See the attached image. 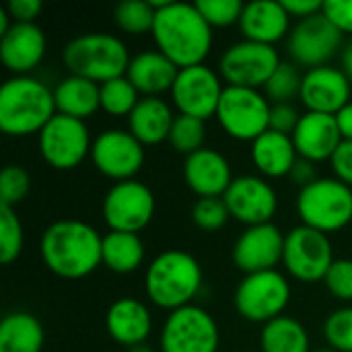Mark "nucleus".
Listing matches in <instances>:
<instances>
[{
    "label": "nucleus",
    "instance_id": "nucleus-1",
    "mask_svg": "<svg viewBox=\"0 0 352 352\" xmlns=\"http://www.w3.org/2000/svg\"><path fill=\"white\" fill-rule=\"evenodd\" d=\"M157 10L153 39L157 50L177 68L204 64L212 50V27L200 14L196 4L173 0H151Z\"/></svg>",
    "mask_w": 352,
    "mask_h": 352
},
{
    "label": "nucleus",
    "instance_id": "nucleus-2",
    "mask_svg": "<svg viewBox=\"0 0 352 352\" xmlns=\"http://www.w3.org/2000/svg\"><path fill=\"white\" fill-rule=\"evenodd\" d=\"M103 237L82 221L52 223L39 241V254L50 272L66 280L89 276L101 264Z\"/></svg>",
    "mask_w": 352,
    "mask_h": 352
},
{
    "label": "nucleus",
    "instance_id": "nucleus-3",
    "mask_svg": "<svg viewBox=\"0 0 352 352\" xmlns=\"http://www.w3.org/2000/svg\"><path fill=\"white\" fill-rule=\"evenodd\" d=\"M56 113L54 89L33 76H12L0 87V130L6 136L39 134Z\"/></svg>",
    "mask_w": 352,
    "mask_h": 352
},
{
    "label": "nucleus",
    "instance_id": "nucleus-4",
    "mask_svg": "<svg viewBox=\"0 0 352 352\" xmlns=\"http://www.w3.org/2000/svg\"><path fill=\"white\" fill-rule=\"evenodd\" d=\"M202 287V268L200 262L182 250L161 252L151 260L144 274L146 297L161 309L169 314L192 305L194 297Z\"/></svg>",
    "mask_w": 352,
    "mask_h": 352
},
{
    "label": "nucleus",
    "instance_id": "nucleus-5",
    "mask_svg": "<svg viewBox=\"0 0 352 352\" xmlns=\"http://www.w3.org/2000/svg\"><path fill=\"white\" fill-rule=\"evenodd\" d=\"M130 52L126 43L105 31H91L70 39L64 45L62 62L70 74L103 85L111 78L124 76L130 66Z\"/></svg>",
    "mask_w": 352,
    "mask_h": 352
},
{
    "label": "nucleus",
    "instance_id": "nucleus-6",
    "mask_svg": "<svg viewBox=\"0 0 352 352\" xmlns=\"http://www.w3.org/2000/svg\"><path fill=\"white\" fill-rule=\"evenodd\" d=\"M297 214L305 227L326 235L351 225L352 188L336 177H320L311 186L299 190Z\"/></svg>",
    "mask_w": 352,
    "mask_h": 352
},
{
    "label": "nucleus",
    "instance_id": "nucleus-7",
    "mask_svg": "<svg viewBox=\"0 0 352 352\" xmlns=\"http://www.w3.org/2000/svg\"><path fill=\"white\" fill-rule=\"evenodd\" d=\"M291 301V285L287 276L278 270H266L256 274H245L235 289V309L237 314L254 324H268L280 316Z\"/></svg>",
    "mask_w": 352,
    "mask_h": 352
},
{
    "label": "nucleus",
    "instance_id": "nucleus-8",
    "mask_svg": "<svg viewBox=\"0 0 352 352\" xmlns=\"http://www.w3.org/2000/svg\"><path fill=\"white\" fill-rule=\"evenodd\" d=\"M270 107L262 91L227 85L214 118L231 138L254 142L270 128Z\"/></svg>",
    "mask_w": 352,
    "mask_h": 352
},
{
    "label": "nucleus",
    "instance_id": "nucleus-9",
    "mask_svg": "<svg viewBox=\"0 0 352 352\" xmlns=\"http://www.w3.org/2000/svg\"><path fill=\"white\" fill-rule=\"evenodd\" d=\"M280 62V54L274 45L241 39L223 52L219 60V74L229 87L260 91Z\"/></svg>",
    "mask_w": 352,
    "mask_h": 352
},
{
    "label": "nucleus",
    "instance_id": "nucleus-10",
    "mask_svg": "<svg viewBox=\"0 0 352 352\" xmlns=\"http://www.w3.org/2000/svg\"><path fill=\"white\" fill-rule=\"evenodd\" d=\"M332 241L326 233L299 225L285 237L283 264L287 272L299 283H324L334 264Z\"/></svg>",
    "mask_w": 352,
    "mask_h": 352
},
{
    "label": "nucleus",
    "instance_id": "nucleus-11",
    "mask_svg": "<svg viewBox=\"0 0 352 352\" xmlns=\"http://www.w3.org/2000/svg\"><path fill=\"white\" fill-rule=\"evenodd\" d=\"M159 344L161 352H217L221 334L214 318L192 303L167 316Z\"/></svg>",
    "mask_w": 352,
    "mask_h": 352
},
{
    "label": "nucleus",
    "instance_id": "nucleus-12",
    "mask_svg": "<svg viewBox=\"0 0 352 352\" xmlns=\"http://www.w3.org/2000/svg\"><path fill=\"white\" fill-rule=\"evenodd\" d=\"M37 146L50 167L58 171H70L91 157L93 140L82 120L56 113L52 122L37 134Z\"/></svg>",
    "mask_w": 352,
    "mask_h": 352
},
{
    "label": "nucleus",
    "instance_id": "nucleus-13",
    "mask_svg": "<svg viewBox=\"0 0 352 352\" xmlns=\"http://www.w3.org/2000/svg\"><path fill=\"white\" fill-rule=\"evenodd\" d=\"M101 210L109 231L138 233L155 217V194L138 179L118 182L107 190Z\"/></svg>",
    "mask_w": 352,
    "mask_h": 352
},
{
    "label": "nucleus",
    "instance_id": "nucleus-14",
    "mask_svg": "<svg viewBox=\"0 0 352 352\" xmlns=\"http://www.w3.org/2000/svg\"><path fill=\"white\" fill-rule=\"evenodd\" d=\"M344 35L328 21L324 12L297 21L287 37V47L297 66L307 70L328 66V62L342 50Z\"/></svg>",
    "mask_w": 352,
    "mask_h": 352
},
{
    "label": "nucleus",
    "instance_id": "nucleus-15",
    "mask_svg": "<svg viewBox=\"0 0 352 352\" xmlns=\"http://www.w3.org/2000/svg\"><path fill=\"white\" fill-rule=\"evenodd\" d=\"M223 91L225 85L221 74L206 64H198L179 68L171 89V99L179 113L206 122L208 118L217 116Z\"/></svg>",
    "mask_w": 352,
    "mask_h": 352
},
{
    "label": "nucleus",
    "instance_id": "nucleus-16",
    "mask_svg": "<svg viewBox=\"0 0 352 352\" xmlns=\"http://www.w3.org/2000/svg\"><path fill=\"white\" fill-rule=\"evenodd\" d=\"M91 161L99 173L109 179L128 182L144 165V144H140L128 130H105L91 146Z\"/></svg>",
    "mask_w": 352,
    "mask_h": 352
},
{
    "label": "nucleus",
    "instance_id": "nucleus-17",
    "mask_svg": "<svg viewBox=\"0 0 352 352\" xmlns=\"http://www.w3.org/2000/svg\"><path fill=\"white\" fill-rule=\"evenodd\" d=\"M231 219L243 223L245 227L272 223L278 210L276 190L260 175H239L231 182L223 196Z\"/></svg>",
    "mask_w": 352,
    "mask_h": 352
},
{
    "label": "nucleus",
    "instance_id": "nucleus-18",
    "mask_svg": "<svg viewBox=\"0 0 352 352\" xmlns=\"http://www.w3.org/2000/svg\"><path fill=\"white\" fill-rule=\"evenodd\" d=\"M285 237L287 235L274 223L248 227L233 245V264L243 274L276 270L283 262Z\"/></svg>",
    "mask_w": 352,
    "mask_h": 352
},
{
    "label": "nucleus",
    "instance_id": "nucleus-19",
    "mask_svg": "<svg viewBox=\"0 0 352 352\" xmlns=\"http://www.w3.org/2000/svg\"><path fill=\"white\" fill-rule=\"evenodd\" d=\"M352 82L336 66H320L305 70L303 87H301V101L307 111L336 116L344 105L351 103Z\"/></svg>",
    "mask_w": 352,
    "mask_h": 352
},
{
    "label": "nucleus",
    "instance_id": "nucleus-20",
    "mask_svg": "<svg viewBox=\"0 0 352 352\" xmlns=\"http://www.w3.org/2000/svg\"><path fill=\"white\" fill-rule=\"evenodd\" d=\"M45 33L37 23H12L0 37V60L14 76H29L45 56Z\"/></svg>",
    "mask_w": 352,
    "mask_h": 352
},
{
    "label": "nucleus",
    "instance_id": "nucleus-21",
    "mask_svg": "<svg viewBox=\"0 0 352 352\" xmlns=\"http://www.w3.org/2000/svg\"><path fill=\"white\" fill-rule=\"evenodd\" d=\"M184 179L198 198H223L235 177L227 157L204 146L186 157Z\"/></svg>",
    "mask_w": 352,
    "mask_h": 352
},
{
    "label": "nucleus",
    "instance_id": "nucleus-22",
    "mask_svg": "<svg viewBox=\"0 0 352 352\" xmlns=\"http://www.w3.org/2000/svg\"><path fill=\"white\" fill-rule=\"evenodd\" d=\"M293 144L301 159L311 163L330 161L342 142V134L336 124V116L305 111L293 132Z\"/></svg>",
    "mask_w": 352,
    "mask_h": 352
},
{
    "label": "nucleus",
    "instance_id": "nucleus-23",
    "mask_svg": "<svg viewBox=\"0 0 352 352\" xmlns=\"http://www.w3.org/2000/svg\"><path fill=\"white\" fill-rule=\"evenodd\" d=\"M239 29L243 39L274 45L276 41L289 37L291 14L280 0H254L248 2L239 19Z\"/></svg>",
    "mask_w": 352,
    "mask_h": 352
},
{
    "label": "nucleus",
    "instance_id": "nucleus-24",
    "mask_svg": "<svg viewBox=\"0 0 352 352\" xmlns=\"http://www.w3.org/2000/svg\"><path fill=\"white\" fill-rule=\"evenodd\" d=\"M105 328L111 340L126 349H132L148 340L153 332V316L142 301L122 297L109 305L105 316Z\"/></svg>",
    "mask_w": 352,
    "mask_h": 352
},
{
    "label": "nucleus",
    "instance_id": "nucleus-25",
    "mask_svg": "<svg viewBox=\"0 0 352 352\" xmlns=\"http://www.w3.org/2000/svg\"><path fill=\"white\" fill-rule=\"evenodd\" d=\"M177 74L179 68L159 50L132 56L126 70L128 80L136 87L140 97H161L163 93H171Z\"/></svg>",
    "mask_w": 352,
    "mask_h": 352
},
{
    "label": "nucleus",
    "instance_id": "nucleus-26",
    "mask_svg": "<svg viewBox=\"0 0 352 352\" xmlns=\"http://www.w3.org/2000/svg\"><path fill=\"white\" fill-rule=\"evenodd\" d=\"M175 113L163 97H142L128 116V132L144 146L169 140Z\"/></svg>",
    "mask_w": 352,
    "mask_h": 352
},
{
    "label": "nucleus",
    "instance_id": "nucleus-27",
    "mask_svg": "<svg viewBox=\"0 0 352 352\" xmlns=\"http://www.w3.org/2000/svg\"><path fill=\"white\" fill-rule=\"evenodd\" d=\"M297 159L299 155L293 138L287 134L266 130L260 138L252 142V161L264 177H289Z\"/></svg>",
    "mask_w": 352,
    "mask_h": 352
},
{
    "label": "nucleus",
    "instance_id": "nucleus-28",
    "mask_svg": "<svg viewBox=\"0 0 352 352\" xmlns=\"http://www.w3.org/2000/svg\"><path fill=\"white\" fill-rule=\"evenodd\" d=\"M54 99L58 113L85 122L101 109V85L68 74L54 87Z\"/></svg>",
    "mask_w": 352,
    "mask_h": 352
},
{
    "label": "nucleus",
    "instance_id": "nucleus-29",
    "mask_svg": "<svg viewBox=\"0 0 352 352\" xmlns=\"http://www.w3.org/2000/svg\"><path fill=\"white\" fill-rule=\"evenodd\" d=\"M43 326L33 314L12 311L0 322V352H41Z\"/></svg>",
    "mask_w": 352,
    "mask_h": 352
},
{
    "label": "nucleus",
    "instance_id": "nucleus-30",
    "mask_svg": "<svg viewBox=\"0 0 352 352\" xmlns=\"http://www.w3.org/2000/svg\"><path fill=\"white\" fill-rule=\"evenodd\" d=\"M144 262V243L138 233L109 231L103 235L101 264L116 274H130Z\"/></svg>",
    "mask_w": 352,
    "mask_h": 352
},
{
    "label": "nucleus",
    "instance_id": "nucleus-31",
    "mask_svg": "<svg viewBox=\"0 0 352 352\" xmlns=\"http://www.w3.org/2000/svg\"><path fill=\"white\" fill-rule=\"evenodd\" d=\"M262 352H311V340L301 322L280 316L264 324L260 334Z\"/></svg>",
    "mask_w": 352,
    "mask_h": 352
},
{
    "label": "nucleus",
    "instance_id": "nucleus-32",
    "mask_svg": "<svg viewBox=\"0 0 352 352\" xmlns=\"http://www.w3.org/2000/svg\"><path fill=\"white\" fill-rule=\"evenodd\" d=\"M303 74L299 66L291 62H280L278 68L272 72L268 82L264 85V95L270 103H293V99L301 97Z\"/></svg>",
    "mask_w": 352,
    "mask_h": 352
},
{
    "label": "nucleus",
    "instance_id": "nucleus-33",
    "mask_svg": "<svg viewBox=\"0 0 352 352\" xmlns=\"http://www.w3.org/2000/svg\"><path fill=\"white\" fill-rule=\"evenodd\" d=\"M157 10L151 0H124L113 8V23L120 31L130 35L153 33Z\"/></svg>",
    "mask_w": 352,
    "mask_h": 352
},
{
    "label": "nucleus",
    "instance_id": "nucleus-34",
    "mask_svg": "<svg viewBox=\"0 0 352 352\" xmlns=\"http://www.w3.org/2000/svg\"><path fill=\"white\" fill-rule=\"evenodd\" d=\"M140 93L128 80V76H118L101 85V109L113 118L130 116L140 101Z\"/></svg>",
    "mask_w": 352,
    "mask_h": 352
},
{
    "label": "nucleus",
    "instance_id": "nucleus-35",
    "mask_svg": "<svg viewBox=\"0 0 352 352\" xmlns=\"http://www.w3.org/2000/svg\"><path fill=\"white\" fill-rule=\"evenodd\" d=\"M204 138H206V122L177 113L169 132V144L175 153L179 155H194L196 151L204 148Z\"/></svg>",
    "mask_w": 352,
    "mask_h": 352
},
{
    "label": "nucleus",
    "instance_id": "nucleus-36",
    "mask_svg": "<svg viewBox=\"0 0 352 352\" xmlns=\"http://www.w3.org/2000/svg\"><path fill=\"white\" fill-rule=\"evenodd\" d=\"M23 243L25 231L14 208L0 206V262L4 266L12 264L21 256Z\"/></svg>",
    "mask_w": 352,
    "mask_h": 352
},
{
    "label": "nucleus",
    "instance_id": "nucleus-37",
    "mask_svg": "<svg viewBox=\"0 0 352 352\" xmlns=\"http://www.w3.org/2000/svg\"><path fill=\"white\" fill-rule=\"evenodd\" d=\"M324 338L336 352H352V307L332 311L324 322Z\"/></svg>",
    "mask_w": 352,
    "mask_h": 352
},
{
    "label": "nucleus",
    "instance_id": "nucleus-38",
    "mask_svg": "<svg viewBox=\"0 0 352 352\" xmlns=\"http://www.w3.org/2000/svg\"><path fill=\"white\" fill-rule=\"evenodd\" d=\"M31 190V177L21 165H6L0 173V206L14 208Z\"/></svg>",
    "mask_w": 352,
    "mask_h": 352
},
{
    "label": "nucleus",
    "instance_id": "nucleus-39",
    "mask_svg": "<svg viewBox=\"0 0 352 352\" xmlns=\"http://www.w3.org/2000/svg\"><path fill=\"white\" fill-rule=\"evenodd\" d=\"M229 219L231 212L223 198H198L192 206V221L202 231H221Z\"/></svg>",
    "mask_w": 352,
    "mask_h": 352
},
{
    "label": "nucleus",
    "instance_id": "nucleus-40",
    "mask_svg": "<svg viewBox=\"0 0 352 352\" xmlns=\"http://www.w3.org/2000/svg\"><path fill=\"white\" fill-rule=\"evenodd\" d=\"M194 4L212 29L229 27L235 23L239 25V19L245 8L241 0H196Z\"/></svg>",
    "mask_w": 352,
    "mask_h": 352
},
{
    "label": "nucleus",
    "instance_id": "nucleus-41",
    "mask_svg": "<svg viewBox=\"0 0 352 352\" xmlns=\"http://www.w3.org/2000/svg\"><path fill=\"white\" fill-rule=\"evenodd\" d=\"M326 289L344 303L352 301V260L351 258H336L334 264L330 266L326 278H324Z\"/></svg>",
    "mask_w": 352,
    "mask_h": 352
},
{
    "label": "nucleus",
    "instance_id": "nucleus-42",
    "mask_svg": "<svg viewBox=\"0 0 352 352\" xmlns=\"http://www.w3.org/2000/svg\"><path fill=\"white\" fill-rule=\"evenodd\" d=\"M301 116L303 113H299V109L293 103H272V107H270V128L268 130L293 136V132L299 126Z\"/></svg>",
    "mask_w": 352,
    "mask_h": 352
},
{
    "label": "nucleus",
    "instance_id": "nucleus-43",
    "mask_svg": "<svg viewBox=\"0 0 352 352\" xmlns=\"http://www.w3.org/2000/svg\"><path fill=\"white\" fill-rule=\"evenodd\" d=\"M322 12L342 35L352 37V0H324Z\"/></svg>",
    "mask_w": 352,
    "mask_h": 352
},
{
    "label": "nucleus",
    "instance_id": "nucleus-44",
    "mask_svg": "<svg viewBox=\"0 0 352 352\" xmlns=\"http://www.w3.org/2000/svg\"><path fill=\"white\" fill-rule=\"evenodd\" d=\"M334 177L352 188V140H342L336 148L334 157L330 159Z\"/></svg>",
    "mask_w": 352,
    "mask_h": 352
},
{
    "label": "nucleus",
    "instance_id": "nucleus-45",
    "mask_svg": "<svg viewBox=\"0 0 352 352\" xmlns=\"http://www.w3.org/2000/svg\"><path fill=\"white\" fill-rule=\"evenodd\" d=\"M41 10V0H10L6 4V12L10 14L12 23H35Z\"/></svg>",
    "mask_w": 352,
    "mask_h": 352
},
{
    "label": "nucleus",
    "instance_id": "nucleus-46",
    "mask_svg": "<svg viewBox=\"0 0 352 352\" xmlns=\"http://www.w3.org/2000/svg\"><path fill=\"white\" fill-rule=\"evenodd\" d=\"M289 177H291V182H293L295 186H299L301 190L307 188V186H311L314 182L320 179V177H318V169H316V163H311V161H307V159H301V157H299L297 163L293 165Z\"/></svg>",
    "mask_w": 352,
    "mask_h": 352
},
{
    "label": "nucleus",
    "instance_id": "nucleus-47",
    "mask_svg": "<svg viewBox=\"0 0 352 352\" xmlns=\"http://www.w3.org/2000/svg\"><path fill=\"white\" fill-rule=\"evenodd\" d=\"M280 2L287 8V12L291 16H297L299 21L320 14L324 10V0H280Z\"/></svg>",
    "mask_w": 352,
    "mask_h": 352
},
{
    "label": "nucleus",
    "instance_id": "nucleus-48",
    "mask_svg": "<svg viewBox=\"0 0 352 352\" xmlns=\"http://www.w3.org/2000/svg\"><path fill=\"white\" fill-rule=\"evenodd\" d=\"M336 124L342 134V140H352V101L336 113Z\"/></svg>",
    "mask_w": 352,
    "mask_h": 352
},
{
    "label": "nucleus",
    "instance_id": "nucleus-49",
    "mask_svg": "<svg viewBox=\"0 0 352 352\" xmlns=\"http://www.w3.org/2000/svg\"><path fill=\"white\" fill-rule=\"evenodd\" d=\"M340 60H342V72L349 76V80L352 82V41H349V43H346V47L342 50Z\"/></svg>",
    "mask_w": 352,
    "mask_h": 352
},
{
    "label": "nucleus",
    "instance_id": "nucleus-50",
    "mask_svg": "<svg viewBox=\"0 0 352 352\" xmlns=\"http://www.w3.org/2000/svg\"><path fill=\"white\" fill-rule=\"evenodd\" d=\"M126 352H155L146 342H142V344H136V346H132V349H126Z\"/></svg>",
    "mask_w": 352,
    "mask_h": 352
},
{
    "label": "nucleus",
    "instance_id": "nucleus-51",
    "mask_svg": "<svg viewBox=\"0 0 352 352\" xmlns=\"http://www.w3.org/2000/svg\"><path fill=\"white\" fill-rule=\"evenodd\" d=\"M314 352H336L334 349H330V346H326V349H318V351H314Z\"/></svg>",
    "mask_w": 352,
    "mask_h": 352
}]
</instances>
